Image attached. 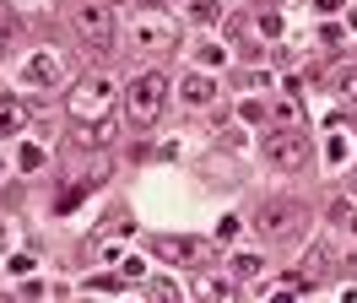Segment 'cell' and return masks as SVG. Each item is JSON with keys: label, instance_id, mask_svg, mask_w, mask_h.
Masks as SVG:
<instances>
[{"label": "cell", "instance_id": "obj_20", "mask_svg": "<svg viewBox=\"0 0 357 303\" xmlns=\"http://www.w3.org/2000/svg\"><path fill=\"white\" fill-rule=\"evenodd\" d=\"M341 98H347V103H357V71H352V76H341Z\"/></svg>", "mask_w": 357, "mask_h": 303}, {"label": "cell", "instance_id": "obj_10", "mask_svg": "<svg viewBox=\"0 0 357 303\" xmlns=\"http://www.w3.org/2000/svg\"><path fill=\"white\" fill-rule=\"evenodd\" d=\"M195 298H233V281L227 276H201L195 281Z\"/></svg>", "mask_w": 357, "mask_h": 303}, {"label": "cell", "instance_id": "obj_12", "mask_svg": "<svg viewBox=\"0 0 357 303\" xmlns=\"http://www.w3.org/2000/svg\"><path fill=\"white\" fill-rule=\"evenodd\" d=\"M17 125H22V108H17V103H0V135H17Z\"/></svg>", "mask_w": 357, "mask_h": 303}, {"label": "cell", "instance_id": "obj_11", "mask_svg": "<svg viewBox=\"0 0 357 303\" xmlns=\"http://www.w3.org/2000/svg\"><path fill=\"white\" fill-rule=\"evenodd\" d=\"M217 6H222V0H190V11H184V17L206 27V22H217Z\"/></svg>", "mask_w": 357, "mask_h": 303}, {"label": "cell", "instance_id": "obj_9", "mask_svg": "<svg viewBox=\"0 0 357 303\" xmlns=\"http://www.w3.org/2000/svg\"><path fill=\"white\" fill-rule=\"evenodd\" d=\"M22 82L27 87H54L60 82V60H54V54H33V60L22 65Z\"/></svg>", "mask_w": 357, "mask_h": 303}, {"label": "cell", "instance_id": "obj_16", "mask_svg": "<svg viewBox=\"0 0 357 303\" xmlns=\"http://www.w3.org/2000/svg\"><path fill=\"white\" fill-rule=\"evenodd\" d=\"M11 6H17L22 17H38V11H49V0H11Z\"/></svg>", "mask_w": 357, "mask_h": 303}, {"label": "cell", "instance_id": "obj_22", "mask_svg": "<svg viewBox=\"0 0 357 303\" xmlns=\"http://www.w3.org/2000/svg\"><path fill=\"white\" fill-rule=\"evenodd\" d=\"M352 195H357V168H352Z\"/></svg>", "mask_w": 357, "mask_h": 303}, {"label": "cell", "instance_id": "obj_14", "mask_svg": "<svg viewBox=\"0 0 357 303\" xmlns=\"http://www.w3.org/2000/svg\"><path fill=\"white\" fill-rule=\"evenodd\" d=\"M119 271H125L130 281H141V276H146V260H141V255H125V260H119Z\"/></svg>", "mask_w": 357, "mask_h": 303}, {"label": "cell", "instance_id": "obj_21", "mask_svg": "<svg viewBox=\"0 0 357 303\" xmlns=\"http://www.w3.org/2000/svg\"><path fill=\"white\" fill-rule=\"evenodd\" d=\"M125 6H141V11H162L168 0H125Z\"/></svg>", "mask_w": 357, "mask_h": 303}, {"label": "cell", "instance_id": "obj_1", "mask_svg": "<svg viewBox=\"0 0 357 303\" xmlns=\"http://www.w3.org/2000/svg\"><path fill=\"white\" fill-rule=\"evenodd\" d=\"M162 103H168V76H162V71H141V76L125 87V119H130V130H152Z\"/></svg>", "mask_w": 357, "mask_h": 303}, {"label": "cell", "instance_id": "obj_19", "mask_svg": "<svg viewBox=\"0 0 357 303\" xmlns=\"http://www.w3.org/2000/svg\"><path fill=\"white\" fill-rule=\"evenodd\" d=\"M233 233H238V216H222V222H217V238H222V244H227V238H233Z\"/></svg>", "mask_w": 357, "mask_h": 303}, {"label": "cell", "instance_id": "obj_17", "mask_svg": "<svg viewBox=\"0 0 357 303\" xmlns=\"http://www.w3.org/2000/svg\"><path fill=\"white\" fill-rule=\"evenodd\" d=\"M146 293H152V298H178V281H152Z\"/></svg>", "mask_w": 357, "mask_h": 303}, {"label": "cell", "instance_id": "obj_3", "mask_svg": "<svg viewBox=\"0 0 357 303\" xmlns=\"http://www.w3.org/2000/svg\"><path fill=\"white\" fill-rule=\"evenodd\" d=\"M266 163L271 168H282V173H298V168H309V135L298 125H287V130H266Z\"/></svg>", "mask_w": 357, "mask_h": 303}, {"label": "cell", "instance_id": "obj_4", "mask_svg": "<svg viewBox=\"0 0 357 303\" xmlns=\"http://www.w3.org/2000/svg\"><path fill=\"white\" fill-rule=\"evenodd\" d=\"M76 33L87 38V54H109L114 49V11L103 0H82L76 6Z\"/></svg>", "mask_w": 357, "mask_h": 303}, {"label": "cell", "instance_id": "obj_15", "mask_svg": "<svg viewBox=\"0 0 357 303\" xmlns=\"http://www.w3.org/2000/svg\"><path fill=\"white\" fill-rule=\"evenodd\" d=\"M276 119H282V125H298V103H292V98H282V103H276Z\"/></svg>", "mask_w": 357, "mask_h": 303}, {"label": "cell", "instance_id": "obj_7", "mask_svg": "<svg viewBox=\"0 0 357 303\" xmlns=\"http://www.w3.org/2000/svg\"><path fill=\"white\" fill-rule=\"evenodd\" d=\"M178 98H184L190 108H206L211 98H217V82H211V76H201V71H190V76L178 82Z\"/></svg>", "mask_w": 357, "mask_h": 303}, {"label": "cell", "instance_id": "obj_13", "mask_svg": "<svg viewBox=\"0 0 357 303\" xmlns=\"http://www.w3.org/2000/svg\"><path fill=\"white\" fill-rule=\"evenodd\" d=\"M233 276H238V281L260 276V260H255V255H233Z\"/></svg>", "mask_w": 357, "mask_h": 303}, {"label": "cell", "instance_id": "obj_2", "mask_svg": "<svg viewBox=\"0 0 357 303\" xmlns=\"http://www.w3.org/2000/svg\"><path fill=\"white\" fill-rule=\"evenodd\" d=\"M109 103H114V82L103 76V71L82 76V82L70 87V98H66V108H70V119H76V125H92V119H103V114H109Z\"/></svg>", "mask_w": 357, "mask_h": 303}, {"label": "cell", "instance_id": "obj_18", "mask_svg": "<svg viewBox=\"0 0 357 303\" xmlns=\"http://www.w3.org/2000/svg\"><path fill=\"white\" fill-rule=\"evenodd\" d=\"M260 33H266V38H276V33H282V17H276V11H266V17H260Z\"/></svg>", "mask_w": 357, "mask_h": 303}, {"label": "cell", "instance_id": "obj_5", "mask_svg": "<svg viewBox=\"0 0 357 303\" xmlns=\"http://www.w3.org/2000/svg\"><path fill=\"white\" fill-rule=\"evenodd\" d=\"M298 222H303V206H292V200H271V206H260V233L266 238H292L298 233Z\"/></svg>", "mask_w": 357, "mask_h": 303}, {"label": "cell", "instance_id": "obj_8", "mask_svg": "<svg viewBox=\"0 0 357 303\" xmlns=\"http://www.w3.org/2000/svg\"><path fill=\"white\" fill-rule=\"evenodd\" d=\"M157 249H162L168 260H190V265H211V249H206V244H195V238H162Z\"/></svg>", "mask_w": 357, "mask_h": 303}, {"label": "cell", "instance_id": "obj_6", "mask_svg": "<svg viewBox=\"0 0 357 303\" xmlns=\"http://www.w3.org/2000/svg\"><path fill=\"white\" fill-rule=\"evenodd\" d=\"M130 43H135V49H157V54H162V49H174V43H178V33H174V22H162V17H135L130 22Z\"/></svg>", "mask_w": 357, "mask_h": 303}]
</instances>
